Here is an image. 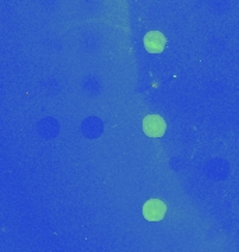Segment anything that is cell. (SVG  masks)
Segmentation results:
<instances>
[{
	"mask_svg": "<svg viewBox=\"0 0 239 252\" xmlns=\"http://www.w3.org/2000/svg\"><path fill=\"white\" fill-rule=\"evenodd\" d=\"M143 130L150 137H161L167 130V124L159 115H149L143 121Z\"/></svg>",
	"mask_w": 239,
	"mask_h": 252,
	"instance_id": "obj_2",
	"label": "cell"
},
{
	"mask_svg": "<svg viewBox=\"0 0 239 252\" xmlns=\"http://www.w3.org/2000/svg\"><path fill=\"white\" fill-rule=\"evenodd\" d=\"M165 44H167V38L158 31L147 32L146 36H144V46H146L147 52H150V54L162 52L164 48H165Z\"/></svg>",
	"mask_w": 239,
	"mask_h": 252,
	"instance_id": "obj_3",
	"label": "cell"
},
{
	"mask_svg": "<svg viewBox=\"0 0 239 252\" xmlns=\"http://www.w3.org/2000/svg\"><path fill=\"white\" fill-rule=\"evenodd\" d=\"M165 213H167V206L159 199L147 200L143 206V216L149 221H159L164 219Z\"/></svg>",
	"mask_w": 239,
	"mask_h": 252,
	"instance_id": "obj_1",
	"label": "cell"
}]
</instances>
